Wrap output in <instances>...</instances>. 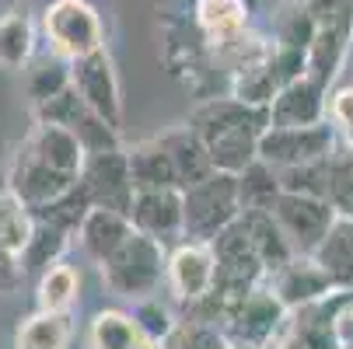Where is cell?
<instances>
[{
    "label": "cell",
    "instance_id": "1",
    "mask_svg": "<svg viewBox=\"0 0 353 349\" xmlns=\"http://www.w3.org/2000/svg\"><path fill=\"white\" fill-rule=\"evenodd\" d=\"M88 151L74 129L57 123H35L21 140L8 171V192H14L25 207L42 210L60 203L81 185Z\"/></svg>",
    "mask_w": 353,
    "mask_h": 349
},
{
    "label": "cell",
    "instance_id": "22",
    "mask_svg": "<svg viewBox=\"0 0 353 349\" xmlns=\"http://www.w3.org/2000/svg\"><path fill=\"white\" fill-rule=\"evenodd\" d=\"M35 60V21L28 8H11L0 14V67L25 70Z\"/></svg>",
    "mask_w": 353,
    "mask_h": 349
},
{
    "label": "cell",
    "instance_id": "19",
    "mask_svg": "<svg viewBox=\"0 0 353 349\" xmlns=\"http://www.w3.org/2000/svg\"><path fill=\"white\" fill-rule=\"evenodd\" d=\"M165 143V151L172 154L175 161V171H179V182L182 189L196 185V182H203L214 175V161H210V151H207V143L199 140V133L185 123V126H175L168 133L158 136Z\"/></svg>",
    "mask_w": 353,
    "mask_h": 349
},
{
    "label": "cell",
    "instance_id": "17",
    "mask_svg": "<svg viewBox=\"0 0 353 349\" xmlns=\"http://www.w3.org/2000/svg\"><path fill=\"white\" fill-rule=\"evenodd\" d=\"M133 220L119 210H109V207H91L77 227V248L84 252V259H91L94 266H102L105 259H112L119 248L130 241L133 234Z\"/></svg>",
    "mask_w": 353,
    "mask_h": 349
},
{
    "label": "cell",
    "instance_id": "24",
    "mask_svg": "<svg viewBox=\"0 0 353 349\" xmlns=\"http://www.w3.org/2000/svg\"><path fill=\"white\" fill-rule=\"evenodd\" d=\"M241 224L248 227L252 241H256L259 259H263V266H266L270 276H273L276 269H283V266L297 255L294 248H290V241H287V234L280 231L276 217H273L270 210H245V213H241Z\"/></svg>",
    "mask_w": 353,
    "mask_h": 349
},
{
    "label": "cell",
    "instance_id": "30",
    "mask_svg": "<svg viewBox=\"0 0 353 349\" xmlns=\"http://www.w3.org/2000/svg\"><path fill=\"white\" fill-rule=\"evenodd\" d=\"M325 199L332 203V210L339 217L353 220V154L350 151H336L329 158V182H325Z\"/></svg>",
    "mask_w": 353,
    "mask_h": 349
},
{
    "label": "cell",
    "instance_id": "12",
    "mask_svg": "<svg viewBox=\"0 0 353 349\" xmlns=\"http://www.w3.org/2000/svg\"><path fill=\"white\" fill-rule=\"evenodd\" d=\"M270 286L283 301L287 311L312 308V304H322V301H329V297L343 293L315 255H294L283 269H276L270 276Z\"/></svg>",
    "mask_w": 353,
    "mask_h": 349
},
{
    "label": "cell",
    "instance_id": "35",
    "mask_svg": "<svg viewBox=\"0 0 353 349\" xmlns=\"http://www.w3.org/2000/svg\"><path fill=\"white\" fill-rule=\"evenodd\" d=\"M339 349H353V342H350V346H339Z\"/></svg>",
    "mask_w": 353,
    "mask_h": 349
},
{
    "label": "cell",
    "instance_id": "29",
    "mask_svg": "<svg viewBox=\"0 0 353 349\" xmlns=\"http://www.w3.org/2000/svg\"><path fill=\"white\" fill-rule=\"evenodd\" d=\"M161 349H228V335L210 321H199V318L185 315L179 321V328L161 342Z\"/></svg>",
    "mask_w": 353,
    "mask_h": 349
},
{
    "label": "cell",
    "instance_id": "32",
    "mask_svg": "<svg viewBox=\"0 0 353 349\" xmlns=\"http://www.w3.org/2000/svg\"><path fill=\"white\" fill-rule=\"evenodd\" d=\"M332 332H336V342L339 346H350L353 342V293H343L339 297L336 315H332Z\"/></svg>",
    "mask_w": 353,
    "mask_h": 349
},
{
    "label": "cell",
    "instance_id": "26",
    "mask_svg": "<svg viewBox=\"0 0 353 349\" xmlns=\"http://www.w3.org/2000/svg\"><path fill=\"white\" fill-rule=\"evenodd\" d=\"M81 293V273L70 262H57L39 273L35 283V308L39 311H70Z\"/></svg>",
    "mask_w": 353,
    "mask_h": 349
},
{
    "label": "cell",
    "instance_id": "18",
    "mask_svg": "<svg viewBox=\"0 0 353 349\" xmlns=\"http://www.w3.org/2000/svg\"><path fill=\"white\" fill-rule=\"evenodd\" d=\"M126 158H130V178H133L137 192L140 189H182L175 161L158 136L126 147Z\"/></svg>",
    "mask_w": 353,
    "mask_h": 349
},
{
    "label": "cell",
    "instance_id": "2",
    "mask_svg": "<svg viewBox=\"0 0 353 349\" xmlns=\"http://www.w3.org/2000/svg\"><path fill=\"white\" fill-rule=\"evenodd\" d=\"M189 126L207 143L214 171L241 175L259 161V140L270 129V109H252L238 98H207L192 116Z\"/></svg>",
    "mask_w": 353,
    "mask_h": 349
},
{
    "label": "cell",
    "instance_id": "10",
    "mask_svg": "<svg viewBox=\"0 0 353 349\" xmlns=\"http://www.w3.org/2000/svg\"><path fill=\"white\" fill-rule=\"evenodd\" d=\"M74 91L81 94V102L102 116L109 126L123 129V91H119V74L109 56V49H98L91 56H81L70 63Z\"/></svg>",
    "mask_w": 353,
    "mask_h": 349
},
{
    "label": "cell",
    "instance_id": "9",
    "mask_svg": "<svg viewBox=\"0 0 353 349\" xmlns=\"http://www.w3.org/2000/svg\"><path fill=\"white\" fill-rule=\"evenodd\" d=\"M168 290L182 308H192L217 290V255L207 241H179L168 252Z\"/></svg>",
    "mask_w": 353,
    "mask_h": 349
},
{
    "label": "cell",
    "instance_id": "8",
    "mask_svg": "<svg viewBox=\"0 0 353 349\" xmlns=\"http://www.w3.org/2000/svg\"><path fill=\"white\" fill-rule=\"evenodd\" d=\"M270 213L276 217L280 231L287 234V241L297 255H315L319 244L325 241V234L332 231V224L339 220V213L332 210L329 199L305 195V192H283Z\"/></svg>",
    "mask_w": 353,
    "mask_h": 349
},
{
    "label": "cell",
    "instance_id": "28",
    "mask_svg": "<svg viewBox=\"0 0 353 349\" xmlns=\"http://www.w3.org/2000/svg\"><path fill=\"white\" fill-rule=\"evenodd\" d=\"M133 318H137V325H140V335L147 339V342H165L175 328H179V315H175V308L168 304V301H161V293L158 297H147V301H137L133 304V311H130Z\"/></svg>",
    "mask_w": 353,
    "mask_h": 349
},
{
    "label": "cell",
    "instance_id": "4",
    "mask_svg": "<svg viewBox=\"0 0 353 349\" xmlns=\"http://www.w3.org/2000/svg\"><path fill=\"white\" fill-rule=\"evenodd\" d=\"M185 192V237L189 241H214L234 220H241V189L238 175L214 171L210 178L196 182Z\"/></svg>",
    "mask_w": 353,
    "mask_h": 349
},
{
    "label": "cell",
    "instance_id": "3",
    "mask_svg": "<svg viewBox=\"0 0 353 349\" xmlns=\"http://www.w3.org/2000/svg\"><path fill=\"white\" fill-rule=\"evenodd\" d=\"M98 276L119 301L137 304L147 297H158L161 283H168V244L133 231L119 252L98 266Z\"/></svg>",
    "mask_w": 353,
    "mask_h": 349
},
{
    "label": "cell",
    "instance_id": "11",
    "mask_svg": "<svg viewBox=\"0 0 353 349\" xmlns=\"http://www.w3.org/2000/svg\"><path fill=\"white\" fill-rule=\"evenodd\" d=\"M81 189L88 192L91 207H109L130 217V203H133V178H130V158L126 147L123 151H109V154H88L84 175H81Z\"/></svg>",
    "mask_w": 353,
    "mask_h": 349
},
{
    "label": "cell",
    "instance_id": "14",
    "mask_svg": "<svg viewBox=\"0 0 353 349\" xmlns=\"http://www.w3.org/2000/svg\"><path fill=\"white\" fill-rule=\"evenodd\" d=\"M192 21L210 42L217 63H228V56L238 45H245L248 32V4L245 0H196Z\"/></svg>",
    "mask_w": 353,
    "mask_h": 349
},
{
    "label": "cell",
    "instance_id": "7",
    "mask_svg": "<svg viewBox=\"0 0 353 349\" xmlns=\"http://www.w3.org/2000/svg\"><path fill=\"white\" fill-rule=\"evenodd\" d=\"M336 129L332 123L319 126H270L259 140V161L287 171V168H305L329 161L336 154Z\"/></svg>",
    "mask_w": 353,
    "mask_h": 349
},
{
    "label": "cell",
    "instance_id": "15",
    "mask_svg": "<svg viewBox=\"0 0 353 349\" xmlns=\"http://www.w3.org/2000/svg\"><path fill=\"white\" fill-rule=\"evenodd\" d=\"M35 234V210L25 207L14 192L0 195V286H11L25 276V252Z\"/></svg>",
    "mask_w": 353,
    "mask_h": 349
},
{
    "label": "cell",
    "instance_id": "5",
    "mask_svg": "<svg viewBox=\"0 0 353 349\" xmlns=\"http://www.w3.org/2000/svg\"><path fill=\"white\" fill-rule=\"evenodd\" d=\"M42 35L49 42V53L74 63L105 49V25L88 0H53L42 11Z\"/></svg>",
    "mask_w": 353,
    "mask_h": 349
},
{
    "label": "cell",
    "instance_id": "25",
    "mask_svg": "<svg viewBox=\"0 0 353 349\" xmlns=\"http://www.w3.org/2000/svg\"><path fill=\"white\" fill-rule=\"evenodd\" d=\"M315 259L322 262V269L332 276V283L339 290L353 293V220L350 217H339L332 224V231L319 244Z\"/></svg>",
    "mask_w": 353,
    "mask_h": 349
},
{
    "label": "cell",
    "instance_id": "6",
    "mask_svg": "<svg viewBox=\"0 0 353 349\" xmlns=\"http://www.w3.org/2000/svg\"><path fill=\"white\" fill-rule=\"evenodd\" d=\"M210 244H214V255H217V290L214 293L221 301H231V297H241L248 290L270 283V273L259 259V248H256V241H252V234L241 220H234Z\"/></svg>",
    "mask_w": 353,
    "mask_h": 349
},
{
    "label": "cell",
    "instance_id": "33",
    "mask_svg": "<svg viewBox=\"0 0 353 349\" xmlns=\"http://www.w3.org/2000/svg\"><path fill=\"white\" fill-rule=\"evenodd\" d=\"M228 349H256V346H241V342H228Z\"/></svg>",
    "mask_w": 353,
    "mask_h": 349
},
{
    "label": "cell",
    "instance_id": "21",
    "mask_svg": "<svg viewBox=\"0 0 353 349\" xmlns=\"http://www.w3.org/2000/svg\"><path fill=\"white\" fill-rule=\"evenodd\" d=\"M74 318L70 311H35L14 332V349H70Z\"/></svg>",
    "mask_w": 353,
    "mask_h": 349
},
{
    "label": "cell",
    "instance_id": "36",
    "mask_svg": "<svg viewBox=\"0 0 353 349\" xmlns=\"http://www.w3.org/2000/svg\"><path fill=\"white\" fill-rule=\"evenodd\" d=\"M350 154H353V151H350Z\"/></svg>",
    "mask_w": 353,
    "mask_h": 349
},
{
    "label": "cell",
    "instance_id": "20",
    "mask_svg": "<svg viewBox=\"0 0 353 349\" xmlns=\"http://www.w3.org/2000/svg\"><path fill=\"white\" fill-rule=\"evenodd\" d=\"M21 87L28 94L32 109L53 102L63 91L74 87V77H70V63L60 60L57 53H46V56H35L25 70H21Z\"/></svg>",
    "mask_w": 353,
    "mask_h": 349
},
{
    "label": "cell",
    "instance_id": "13",
    "mask_svg": "<svg viewBox=\"0 0 353 349\" xmlns=\"http://www.w3.org/2000/svg\"><path fill=\"white\" fill-rule=\"evenodd\" d=\"M130 220L140 234L175 241L185 237V192L182 189H140L130 203Z\"/></svg>",
    "mask_w": 353,
    "mask_h": 349
},
{
    "label": "cell",
    "instance_id": "27",
    "mask_svg": "<svg viewBox=\"0 0 353 349\" xmlns=\"http://www.w3.org/2000/svg\"><path fill=\"white\" fill-rule=\"evenodd\" d=\"M238 189H241V210H273V203L283 195L280 171L263 161L238 175Z\"/></svg>",
    "mask_w": 353,
    "mask_h": 349
},
{
    "label": "cell",
    "instance_id": "34",
    "mask_svg": "<svg viewBox=\"0 0 353 349\" xmlns=\"http://www.w3.org/2000/svg\"><path fill=\"white\" fill-rule=\"evenodd\" d=\"M140 349H161V346H158V342H147V339H143V346H140Z\"/></svg>",
    "mask_w": 353,
    "mask_h": 349
},
{
    "label": "cell",
    "instance_id": "16",
    "mask_svg": "<svg viewBox=\"0 0 353 349\" xmlns=\"http://www.w3.org/2000/svg\"><path fill=\"white\" fill-rule=\"evenodd\" d=\"M329 123V87L308 74L280 87L270 105V126H319Z\"/></svg>",
    "mask_w": 353,
    "mask_h": 349
},
{
    "label": "cell",
    "instance_id": "23",
    "mask_svg": "<svg viewBox=\"0 0 353 349\" xmlns=\"http://www.w3.org/2000/svg\"><path fill=\"white\" fill-rule=\"evenodd\" d=\"M140 346H143V335H140L137 318L119 308L98 311L84 335V349H140Z\"/></svg>",
    "mask_w": 353,
    "mask_h": 349
},
{
    "label": "cell",
    "instance_id": "31",
    "mask_svg": "<svg viewBox=\"0 0 353 349\" xmlns=\"http://www.w3.org/2000/svg\"><path fill=\"white\" fill-rule=\"evenodd\" d=\"M329 123H332L336 136L346 143V151H353V84L339 87L329 98Z\"/></svg>",
    "mask_w": 353,
    "mask_h": 349
}]
</instances>
